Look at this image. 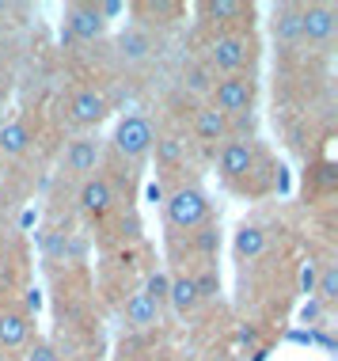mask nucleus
Wrapping results in <instances>:
<instances>
[{"label": "nucleus", "mask_w": 338, "mask_h": 361, "mask_svg": "<svg viewBox=\"0 0 338 361\" xmlns=\"http://www.w3.org/2000/svg\"><path fill=\"white\" fill-rule=\"evenodd\" d=\"M163 213H168V224L179 232H194L209 221V198L194 187H179L163 198Z\"/></svg>", "instance_id": "nucleus-1"}, {"label": "nucleus", "mask_w": 338, "mask_h": 361, "mask_svg": "<svg viewBox=\"0 0 338 361\" xmlns=\"http://www.w3.org/2000/svg\"><path fill=\"white\" fill-rule=\"evenodd\" d=\"M209 106L213 111H220L225 118H244V114H251V106H255V80L244 73H236V76H225V80H217L213 84V95H209Z\"/></svg>", "instance_id": "nucleus-2"}, {"label": "nucleus", "mask_w": 338, "mask_h": 361, "mask_svg": "<svg viewBox=\"0 0 338 361\" xmlns=\"http://www.w3.org/2000/svg\"><path fill=\"white\" fill-rule=\"evenodd\" d=\"M152 141H156V130H152L149 118H141V114L122 118L118 130H114V152L125 156V160H133V164L152 152Z\"/></svg>", "instance_id": "nucleus-3"}, {"label": "nucleus", "mask_w": 338, "mask_h": 361, "mask_svg": "<svg viewBox=\"0 0 338 361\" xmlns=\"http://www.w3.org/2000/svg\"><path fill=\"white\" fill-rule=\"evenodd\" d=\"M247 42L239 35H220L209 42V50H206V69L209 73H225V76H236V73H244V65H247Z\"/></svg>", "instance_id": "nucleus-4"}, {"label": "nucleus", "mask_w": 338, "mask_h": 361, "mask_svg": "<svg viewBox=\"0 0 338 361\" xmlns=\"http://www.w3.org/2000/svg\"><path fill=\"white\" fill-rule=\"evenodd\" d=\"M338 31V12L334 4H308L301 8V42H331Z\"/></svg>", "instance_id": "nucleus-5"}, {"label": "nucleus", "mask_w": 338, "mask_h": 361, "mask_svg": "<svg viewBox=\"0 0 338 361\" xmlns=\"http://www.w3.org/2000/svg\"><path fill=\"white\" fill-rule=\"evenodd\" d=\"M217 168L225 179H244V175L255 168V141L247 137H228L220 145V156H217Z\"/></svg>", "instance_id": "nucleus-6"}, {"label": "nucleus", "mask_w": 338, "mask_h": 361, "mask_svg": "<svg viewBox=\"0 0 338 361\" xmlns=\"http://www.w3.org/2000/svg\"><path fill=\"white\" fill-rule=\"evenodd\" d=\"M65 27L80 42H95V38H103V31H107V23H103L95 4H69L65 8Z\"/></svg>", "instance_id": "nucleus-7"}, {"label": "nucleus", "mask_w": 338, "mask_h": 361, "mask_svg": "<svg viewBox=\"0 0 338 361\" xmlns=\"http://www.w3.org/2000/svg\"><path fill=\"white\" fill-rule=\"evenodd\" d=\"M107 114H111V103H107V95L95 92V87H80L69 103V118L76 126H99Z\"/></svg>", "instance_id": "nucleus-8"}, {"label": "nucleus", "mask_w": 338, "mask_h": 361, "mask_svg": "<svg viewBox=\"0 0 338 361\" xmlns=\"http://www.w3.org/2000/svg\"><path fill=\"white\" fill-rule=\"evenodd\" d=\"M80 209L88 213V217H107V213L114 209V187L111 179H103V175H92V179H84L80 187Z\"/></svg>", "instance_id": "nucleus-9"}, {"label": "nucleus", "mask_w": 338, "mask_h": 361, "mask_svg": "<svg viewBox=\"0 0 338 361\" xmlns=\"http://www.w3.org/2000/svg\"><path fill=\"white\" fill-rule=\"evenodd\" d=\"M99 137H76L69 149H65V171L80 175V179H92L95 164H99Z\"/></svg>", "instance_id": "nucleus-10"}, {"label": "nucleus", "mask_w": 338, "mask_h": 361, "mask_svg": "<svg viewBox=\"0 0 338 361\" xmlns=\"http://www.w3.org/2000/svg\"><path fill=\"white\" fill-rule=\"evenodd\" d=\"M152 50H156V42H152L149 27H125L118 35V57L125 65H144L152 57Z\"/></svg>", "instance_id": "nucleus-11"}, {"label": "nucleus", "mask_w": 338, "mask_h": 361, "mask_svg": "<svg viewBox=\"0 0 338 361\" xmlns=\"http://www.w3.org/2000/svg\"><path fill=\"white\" fill-rule=\"evenodd\" d=\"M27 338H31V316L19 308L0 312V350H19Z\"/></svg>", "instance_id": "nucleus-12"}, {"label": "nucleus", "mask_w": 338, "mask_h": 361, "mask_svg": "<svg viewBox=\"0 0 338 361\" xmlns=\"http://www.w3.org/2000/svg\"><path fill=\"white\" fill-rule=\"evenodd\" d=\"M194 137L209 141V145L228 141L232 137V122L220 111H213V106H198V111H194Z\"/></svg>", "instance_id": "nucleus-13"}, {"label": "nucleus", "mask_w": 338, "mask_h": 361, "mask_svg": "<svg viewBox=\"0 0 338 361\" xmlns=\"http://www.w3.org/2000/svg\"><path fill=\"white\" fill-rule=\"evenodd\" d=\"M270 31H274V38L285 46L301 42V4H277L274 19H270Z\"/></svg>", "instance_id": "nucleus-14"}, {"label": "nucleus", "mask_w": 338, "mask_h": 361, "mask_svg": "<svg viewBox=\"0 0 338 361\" xmlns=\"http://www.w3.org/2000/svg\"><path fill=\"white\" fill-rule=\"evenodd\" d=\"M168 305L179 312V316H187V312H194L201 300H198V289H194V278L190 274H179V278H171V286H168Z\"/></svg>", "instance_id": "nucleus-15"}, {"label": "nucleus", "mask_w": 338, "mask_h": 361, "mask_svg": "<svg viewBox=\"0 0 338 361\" xmlns=\"http://www.w3.org/2000/svg\"><path fill=\"white\" fill-rule=\"evenodd\" d=\"M160 319V308L152 305L144 293H133L130 300H125V324L130 327H152Z\"/></svg>", "instance_id": "nucleus-16"}, {"label": "nucleus", "mask_w": 338, "mask_h": 361, "mask_svg": "<svg viewBox=\"0 0 338 361\" xmlns=\"http://www.w3.org/2000/svg\"><path fill=\"white\" fill-rule=\"evenodd\" d=\"M232 247H236L239 259H258L266 251V232L258 228V224H244V228L236 232V243H232Z\"/></svg>", "instance_id": "nucleus-17"}, {"label": "nucleus", "mask_w": 338, "mask_h": 361, "mask_svg": "<svg viewBox=\"0 0 338 361\" xmlns=\"http://www.w3.org/2000/svg\"><path fill=\"white\" fill-rule=\"evenodd\" d=\"M27 145H31V130L23 122L0 126V156H23Z\"/></svg>", "instance_id": "nucleus-18"}, {"label": "nucleus", "mask_w": 338, "mask_h": 361, "mask_svg": "<svg viewBox=\"0 0 338 361\" xmlns=\"http://www.w3.org/2000/svg\"><path fill=\"white\" fill-rule=\"evenodd\" d=\"M198 12L206 16L209 23H232V19H239V16H251V8L239 4V0H209V4H201Z\"/></svg>", "instance_id": "nucleus-19"}, {"label": "nucleus", "mask_w": 338, "mask_h": 361, "mask_svg": "<svg viewBox=\"0 0 338 361\" xmlns=\"http://www.w3.org/2000/svg\"><path fill=\"white\" fill-rule=\"evenodd\" d=\"M315 297H320V305H331L338 300V262H323L320 274H315Z\"/></svg>", "instance_id": "nucleus-20"}, {"label": "nucleus", "mask_w": 338, "mask_h": 361, "mask_svg": "<svg viewBox=\"0 0 338 361\" xmlns=\"http://www.w3.org/2000/svg\"><path fill=\"white\" fill-rule=\"evenodd\" d=\"M190 240H194V251L201 259H213L217 251H220V232H217V224H201V228H194L190 232Z\"/></svg>", "instance_id": "nucleus-21"}, {"label": "nucleus", "mask_w": 338, "mask_h": 361, "mask_svg": "<svg viewBox=\"0 0 338 361\" xmlns=\"http://www.w3.org/2000/svg\"><path fill=\"white\" fill-rule=\"evenodd\" d=\"M182 80H187V92H194V95H213V84H217L206 65H190V69L182 73Z\"/></svg>", "instance_id": "nucleus-22"}, {"label": "nucleus", "mask_w": 338, "mask_h": 361, "mask_svg": "<svg viewBox=\"0 0 338 361\" xmlns=\"http://www.w3.org/2000/svg\"><path fill=\"white\" fill-rule=\"evenodd\" d=\"M152 149H156V160L168 164V168L182 160V141L175 137V133H168V137H156V141H152Z\"/></svg>", "instance_id": "nucleus-23"}, {"label": "nucleus", "mask_w": 338, "mask_h": 361, "mask_svg": "<svg viewBox=\"0 0 338 361\" xmlns=\"http://www.w3.org/2000/svg\"><path fill=\"white\" fill-rule=\"evenodd\" d=\"M194 278V289H198V300H213L217 293H220V278H217V270L209 267V270H201V274H190Z\"/></svg>", "instance_id": "nucleus-24"}, {"label": "nucleus", "mask_w": 338, "mask_h": 361, "mask_svg": "<svg viewBox=\"0 0 338 361\" xmlns=\"http://www.w3.org/2000/svg\"><path fill=\"white\" fill-rule=\"evenodd\" d=\"M168 286H171V278H168V274H152L149 281H144V289H141V293L160 308V305H168Z\"/></svg>", "instance_id": "nucleus-25"}, {"label": "nucleus", "mask_w": 338, "mask_h": 361, "mask_svg": "<svg viewBox=\"0 0 338 361\" xmlns=\"http://www.w3.org/2000/svg\"><path fill=\"white\" fill-rule=\"evenodd\" d=\"M133 12H141V16H160V23H163V16H179V4H168V0H160V4H137Z\"/></svg>", "instance_id": "nucleus-26"}, {"label": "nucleus", "mask_w": 338, "mask_h": 361, "mask_svg": "<svg viewBox=\"0 0 338 361\" xmlns=\"http://www.w3.org/2000/svg\"><path fill=\"white\" fill-rule=\"evenodd\" d=\"M95 8H99L103 23H111L114 16H122V12H125V4H122V0H95Z\"/></svg>", "instance_id": "nucleus-27"}, {"label": "nucleus", "mask_w": 338, "mask_h": 361, "mask_svg": "<svg viewBox=\"0 0 338 361\" xmlns=\"http://www.w3.org/2000/svg\"><path fill=\"white\" fill-rule=\"evenodd\" d=\"M65 247H69V240H65V236H50V240H46V255H50V259L65 255Z\"/></svg>", "instance_id": "nucleus-28"}, {"label": "nucleus", "mask_w": 338, "mask_h": 361, "mask_svg": "<svg viewBox=\"0 0 338 361\" xmlns=\"http://www.w3.org/2000/svg\"><path fill=\"white\" fill-rule=\"evenodd\" d=\"M301 319L304 324H315V319H320V300H308V305L301 308Z\"/></svg>", "instance_id": "nucleus-29"}, {"label": "nucleus", "mask_w": 338, "mask_h": 361, "mask_svg": "<svg viewBox=\"0 0 338 361\" xmlns=\"http://www.w3.org/2000/svg\"><path fill=\"white\" fill-rule=\"evenodd\" d=\"M23 361H54V350L50 346H42V343H38L35 350H31V354H27Z\"/></svg>", "instance_id": "nucleus-30"}, {"label": "nucleus", "mask_w": 338, "mask_h": 361, "mask_svg": "<svg viewBox=\"0 0 338 361\" xmlns=\"http://www.w3.org/2000/svg\"><path fill=\"white\" fill-rule=\"evenodd\" d=\"M315 274H320L315 267H304V274H301V286H304V293H312V289H315Z\"/></svg>", "instance_id": "nucleus-31"}, {"label": "nucleus", "mask_w": 338, "mask_h": 361, "mask_svg": "<svg viewBox=\"0 0 338 361\" xmlns=\"http://www.w3.org/2000/svg\"><path fill=\"white\" fill-rule=\"evenodd\" d=\"M42 308V293L38 289H27V316H31V312H38Z\"/></svg>", "instance_id": "nucleus-32"}, {"label": "nucleus", "mask_w": 338, "mask_h": 361, "mask_svg": "<svg viewBox=\"0 0 338 361\" xmlns=\"http://www.w3.org/2000/svg\"><path fill=\"white\" fill-rule=\"evenodd\" d=\"M144 198H149L152 206H156V202H163V198H168V194H163V187H160V183H149V190H144Z\"/></svg>", "instance_id": "nucleus-33"}, {"label": "nucleus", "mask_w": 338, "mask_h": 361, "mask_svg": "<svg viewBox=\"0 0 338 361\" xmlns=\"http://www.w3.org/2000/svg\"><path fill=\"white\" fill-rule=\"evenodd\" d=\"M0 361H12V357H8V354H0Z\"/></svg>", "instance_id": "nucleus-34"}]
</instances>
